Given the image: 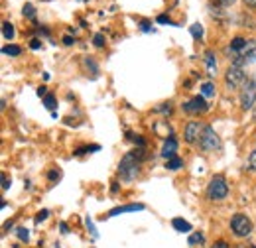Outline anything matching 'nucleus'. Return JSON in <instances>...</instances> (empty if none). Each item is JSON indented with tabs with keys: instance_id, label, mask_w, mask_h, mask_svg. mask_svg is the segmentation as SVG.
<instances>
[{
	"instance_id": "1",
	"label": "nucleus",
	"mask_w": 256,
	"mask_h": 248,
	"mask_svg": "<svg viewBox=\"0 0 256 248\" xmlns=\"http://www.w3.org/2000/svg\"><path fill=\"white\" fill-rule=\"evenodd\" d=\"M144 160V148H136L132 152H128L118 166V178L122 182H134L140 174V162Z\"/></svg>"
},
{
	"instance_id": "17",
	"label": "nucleus",
	"mask_w": 256,
	"mask_h": 248,
	"mask_svg": "<svg viewBox=\"0 0 256 248\" xmlns=\"http://www.w3.org/2000/svg\"><path fill=\"white\" fill-rule=\"evenodd\" d=\"M98 150H100V146H98V144H93V146H81V148H77L73 154L83 156V154H87V152H98Z\"/></svg>"
},
{
	"instance_id": "22",
	"label": "nucleus",
	"mask_w": 256,
	"mask_h": 248,
	"mask_svg": "<svg viewBox=\"0 0 256 248\" xmlns=\"http://www.w3.org/2000/svg\"><path fill=\"white\" fill-rule=\"evenodd\" d=\"M154 112H160V114H170L172 112V102L168 100V102H162L160 106H156L154 108Z\"/></svg>"
},
{
	"instance_id": "20",
	"label": "nucleus",
	"mask_w": 256,
	"mask_h": 248,
	"mask_svg": "<svg viewBox=\"0 0 256 248\" xmlns=\"http://www.w3.org/2000/svg\"><path fill=\"white\" fill-rule=\"evenodd\" d=\"M2 54H4V56H20L22 50H20L18 46H4V48H2Z\"/></svg>"
},
{
	"instance_id": "32",
	"label": "nucleus",
	"mask_w": 256,
	"mask_h": 248,
	"mask_svg": "<svg viewBox=\"0 0 256 248\" xmlns=\"http://www.w3.org/2000/svg\"><path fill=\"white\" fill-rule=\"evenodd\" d=\"M140 30H142V32H152V24H150L148 20H144V22H140Z\"/></svg>"
},
{
	"instance_id": "8",
	"label": "nucleus",
	"mask_w": 256,
	"mask_h": 248,
	"mask_svg": "<svg viewBox=\"0 0 256 248\" xmlns=\"http://www.w3.org/2000/svg\"><path fill=\"white\" fill-rule=\"evenodd\" d=\"M203 124L197 122V120H192V122H188L186 126V130H184V138H186V142L188 144H195L199 138H201V132H203Z\"/></svg>"
},
{
	"instance_id": "12",
	"label": "nucleus",
	"mask_w": 256,
	"mask_h": 248,
	"mask_svg": "<svg viewBox=\"0 0 256 248\" xmlns=\"http://www.w3.org/2000/svg\"><path fill=\"white\" fill-rule=\"evenodd\" d=\"M205 65H207L209 77H215V75H217V58H215V54H213L211 50L205 52Z\"/></svg>"
},
{
	"instance_id": "35",
	"label": "nucleus",
	"mask_w": 256,
	"mask_h": 248,
	"mask_svg": "<svg viewBox=\"0 0 256 248\" xmlns=\"http://www.w3.org/2000/svg\"><path fill=\"white\" fill-rule=\"evenodd\" d=\"M217 2H219L221 6H230V4H234L236 0H217Z\"/></svg>"
},
{
	"instance_id": "21",
	"label": "nucleus",
	"mask_w": 256,
	"mask_h": 248,
	"mask_svg": "<svg viewBox=\"0 0 256 248\" xmlns=\"http://www.w3.org/2000/svg\"><path fill=\"white\" fill-rule=\"evenodd\" d=\"M16 234H18V238H20L22 242H28V240H30V230L24 228V226H18V228H16Z\"/></svg>"
},
{
	"instance_id": "34",
	"label": "nucleus",
	"mask_w": 256,
	"mask_h": 248,
	"mask_svg": "<svg viewBox=\"0 0 256 248\" xmlns=\"http://www.w3.org/2000/svg\"><path fill=\"white\" fill-rule=\"evenodd\" d=\"M213 248H228V244H226L224 240H217V242L213 244Z\"/></svg>"
},
{
	"instance_id": "11",
	"label": "nucleus",
	"mask_w": 256,
	"mask_h": 248,
	"mask_svg": "<svg viewBox=\"0 0 256 248\" xmlns=\"http://www.w3.org/2000/svg\"><path fill=\"white\" fill-rule=\"evenodd\" d=\"M244 46H246V40H244V38H232V40H230V46L226 48V54H230L232 60H234V58L240 56V52L244 50Z\"/></svg>"
},
{
	"instance_id": "4",
	"label": "nucleus",
	"mask_w": 256,
	"mask_h": 248,
	"mask_svg": "<svg viewBox=\"0 0 256 248\" xmlns=\"http://www.w3.org/2000/svg\"><path fill=\"white\" fill-rule=\"evenodd\" d=\"M254 102H256V75L246 79V83L242 85V91H240V106L244 110L254 108Z\"/></svg>"
},
{
	"instance_id": "18",
	"label": "nucleus",
	"mask_w": 256,
	"mask_h": 248,
	"mask_svg": "<svg viewBox=\"0 0 256 248\" xmlns=\"http://www.w3.org/2000/svg\"><path fill=\"white\" fill-rule=\"evenodd\" d=\"M2 36L6 40H12L14 38V26L10 22H2Z\"/></svg>"
},
{
	"instance_id": "13",
	"label": "nucleus",
	"mask_w": 256,
	"mask_h": 248,
	"mask_svg": "<svg viewBox=\"0 0 256 248\" xmlns=\"http://www.w3.org/2000/svg\"><path fill=\"white\" fill-rule=\"evenodd\" d=\"M172 226L178 230V232H192V222H188V220H184V218L176 217L172 220Z\"/></svg>"
},
{
	"instance_id": "24",
	"label": "nucleus",
	"mask_w": 256,
	"mask_h": 248,
	"mask_svg": "<svg viewBox=\"0 0 256 248\" xmlns=\"http://www.w3.org/2000/svg\"><path fill=\"white\" fill-rule=\"evenodd\" d=\"M24 16H28L32 22H36V8H34L30 2H28V4H24Z\"/></svg>"
},
{
	"instance_id": "14",
	"label": "nucleus",
	"mask_w": 256,
	"mask_h": 248,
	"mask_svg": "<svg viewBox=\"0 0 256 248\" xmlns=\"http://www.w3.org/2000/svg\"><path fill=\"white\" fill-rule=\"evenodd\" d=\"M180 168H184V160H182L180 156L170 158V160L166 162V170H170V172H176V170H180Z\"/></svg>"
},
{
	"instance_id": "19",
	"label": "nucleus",
	"mask_w": 256,
	"mask_h": 248,
	"mask_svg": "<svg viewBox=\"0 0 256 248\" xmlns=\"http://www.w3.org/2000/svg\"><path fill=\"white\" fill-rule=\"evenodd\" d=\"M44 104H46V108H50V110H54L56 106H58V100H56V96L52 93H48L44 96Z\"/></svg>"
},
{
	"instance_id": "5",
	"label": "nucleus",
	"mask_w": 256,
	"mask_h": 248,
	"mask_svg": "<svg viewBox=\"0 0 256 248\" xmlns=\"http://www.w3.org/2000/svg\"><path fill=\"white\" fill-rule=\"evenodd\" d=\"M230 228H232V232H234L236 236L244 238V236H250V232H252V222H250V218L246 217V215L236 213V215H232V218H230Z\"/></svg>"
},
{
	"instance_id": "25",
	"label": "nucleus",
	"mask_w": 256,
	"mask_h": 248,
	"mask_svg": "<svg viewBox=\"0 0 256 248\" xmlns=\"http://www.w3.org/2000/svg\"><path fill=\"white\" fill-rule=\"evenodd\" d=\"M85 224H87V228H89V232H91V236H93V238H98V232H96V228H95V222H93V218H91V217H85Z\"/></svg>"
},
{
	"instance_id": "26",
	"label": "nucleus",
	"mask_w": 256,
	"mask_h": 248,
	"mask_svg": "<svg viewBox=\"0 0 256 248\" xmlns=\"http://www.w3.org/2000/svg\"><path fill=\"white\" fill-rule=\"evenodd\" d=\"M85 65H87V69H91V71H93V77L98 75V67H96V63H95L93 58H87V60H85Z\"/></svg>"
},
{
	"instance_id": "15",
	"label": "nucleus",
	"mask_w": 256,
	"mask_h": 248,
	"mask_svg": "<svg viewBox=\"0 0 256 248\" xmlns=\"http://www.w3.org/2000/svg\"><path fill=\"white\" fill-rule=\"evenodd\" d=\"M201 96H205V98H211V96H215V85L209 81V83H203L201 87Z\"/></svg>"
},
{
	"instance_id": "36",
	"label": "nucleus",
	"mask_w": 256,
	"mask_h": 248,
	"mask_svg": "<svg viewBox=\"0 0 256 248\" xmlns=\"http://www.w3.org/2000/svg\"><path fill=\"white\" fill-rule=\"evenodd\" d=\"M73 42H75V40H73L71 36H64V44H65V46H71Z\"/></svg>"
},
{
	"instance_id": "33",
	"label": "nucleus",
	"mask_w": 256,
	"mask_h": 248,
	"mask_svg": "<svg viewBox=\"0 0 256 248\" xmlns=\"http://www.w3.org/2000/svg\"><path fill=\"white\" fill-rule=\"evenodd\" d=\"M40 46H42L40 40H32V42H30V48H32V50H40Z\"/></svg>"
},
{
	"instance_id": "38",
	"label": "nucleus",
	"mask_w": 256,
	"mask_h": 248,
	"mask_svg": "<svg viewBox=\"0 0 256 248\" xmlns=\"http://www.w3.org/2000/svg\"><path fill=\"white\" fill-rule=\"evenodd\" d=\"M2 187H4V189H8V187H10V182H8V178H6V176H2Z\"/></svg>"
},
{
	"instance_id": "40",
	"label": "nucleus",
	"mask_w": 256,
	"mask_h": 248,
	"mask_svg": "<svg viewBox=\"0 0 256 248\" xmlns=\"http://www.w3.org/2000/svg\"><path fill=\"white\" fill-rule=\"evenodd\" d=\"M46 94H48V89H46V87H40V89H38V96H46Z\"/></svg>"
},
{
	"instance_id": "29",
	"label": "nucleus",
	"mask_w": 256,
	"mask_h": 248,
	"mask_svg": "<svg viewBox=\"0 0 256 248\" xmlns=\"http://www.w3.org/2000/svg\"><path fill=\"white\" fill-rule=\"evenodd\" d=\"M158 24H172V26H178V24H176V22H174L170 16H164V14H162V16H158Z\"/></svg>"
},
{
	"instance_id": "31",
	"label": "nucleus",
	"mask_w": 256,
	"mask_h": 248,
	"mask_svg": "<svg viewBox=\"0 0 256 248\" xmlns=\"http://www.w3.org/2000/svg\"><path fill=\"white\" fill-rule=\"evenodd\" d=\"M48 180H50V182H56V180H60V172H58V170H52V172L48 174Z\"/></svg>"
},
{
	"instance_id": "23",
	"label": "nucleus",
	"mask_w": 256,
	"mask_h": 248,
	"mask_svg": "<svg viewBox=\"0 0 256 248\" xmlns=\"http://www.w3.org/2000/svg\"><path fill=\"white\" fill-rule=\"evenodd\" d=\"M190 32H192V36L195 40H201L203 38V26L201 24H193L192 28H190Z\"/></svg>"
},
{
	"instance_id": "37",
	"label": "nucleus",
	"mask_w": 256,
	"mask_h": 248,
	"mask_svg": "<svg viewBox=\"0 0 256 248\" xmlns=\"http://www.w3.org/2000/svg\"><path fill=\"white\" fill-rule=\"evenodd\" d=\"M60 228H62V232H64V234H67V232H69V226H67V222H60Z\"/></svg>"
},
{
	"instance_id": "3",
	"label": "nucleus",
	"mask_w": 256,
	"mask_h": 248,
	"mask_svg": "<svg viewBox=\"0 0 256 248\" xmlns=\"http://www.w3.org/2000/svg\"><path fill=\"white\" fill-rule=\"evenodd\" d=\"M199 148L203 152H215L221 148V138L217 136V132L213 130V126H205L199 138Z\"/></svg>"
},
{
	"instance_id": "6",
	"label": "nucleus",
	"mask_w": 256,
	"mask_h": 248,
	"mask_svg": "<svg viewBox=\"0 0 256 248\" xmlns=\"http://www.w3.org/2000/svg\"><path fill=\"white\" fill-rule=\"evenodd\" d=\"M224 83L228 89H238L246 83V75H244V69L242 67H236V65H230L224 73Z\"/></svg>"
},
{
	"instance_id": "28",
	"label": "nucleus",
	"mask_w": 256,
	"mask_h": 248,
	"mask_svg": "<svg viewBox=\"0 0 256 248\" xmlns=\"http://www.w3.org/2000/svg\"><path fill=\"white\" fill-rule=\"evenodd\" d=\"M48 217H50V211H48V209H44V211H40V213L36 215V222H44Z\"/></svg>"
},
{
	"instance_id": "10",
	"label": "nucleus",
	"mask_w": 256,
	"mask_h": 248,
	"mask_svg": "<svg viewBox=\"0 0 256 248\" xmlns=\"http://www.w3.org/2000/svg\"><path fill=\"white\" fill-rule=\"evenodd\" d=\"M146 207L142 203H132V205H118L114 209L108 211L106 217H116V215H122V213H136V211H144Z\"/></svg>"
},
{
	"instance_id": "7",
	"label": "nucleus",
	"mask_w": 256,
	"mask_h": 248,
	"mask_svg": "<svg viewBox=\"0 0 256 248\" xmlns=\"http://www.w3.org/2000/svg\"><path fill=\"white\" fill-rule=\"evenodd\" d=\"M182 108H184V112H188V114H203V112H207L209 110V104H207V100H205V96H193L190 100H186L184 104H182Z\"/></svg>"
},
{
	"instance_id": "42",
	"label": "nucleus",
	"mask_w": 256,
	"mask_h": 248,
	"mask_svg": "<svg viewBox=\"0 0 256 248\" xmlns=\"http://www.w3.org/2000/svg\"><path fill=\"white\" fill-rule=\"evenodd\" d=\"M252 248H256V246H252Z\"/></svg>"
},
{
	"instance_id": "16",
	"label": "nucleus",
	"mask_w": 256,
	"mask_h": 248,
	"mask_svg": "<svg viewBox=\"0 0 256 248\" xmlns=\"http://www.w3.org/2000/svg\"><path fill=\"white\" fill-rule=\"evenodd\" d=\"M188 242H190V246L203 244V242H205V236H203L201 232H192V234H190V238H188Z\"/></svg>"
},
{
	"instance_id": "9",
	"label": "nucleus",
	"mask_w": 256,
	"mask_h": 248,
	"mask_svg": "<svg viewBox=\"0 0 256 248\" xmlns=\"http://www.w3.org/2000/svg\"><path fill=\"white\" fill-rule=\"evenodd\" d=\"M176 152H178V140H176V136L174 134H170L166 140H164V146H162V152L160 154L166 158V160H170V158H176Z\"/></svg>"
},
{
	"instance_id": "30",
	"label": "nucleus",
	"mask_w": 256,
	"mask_h": 248,
	"mask_svg": "<svg viewBox=\"0 0 256 248\" xmlns=\"http://www.w3.org/2000/svg\"><path fill=\"white\" fill-rule=\"evenodd\" d=\"M93 44H95L96 48H102L104 46V36L102 34H96L95 38H93Z\"/></svg>"
},
{
	"instance_id": "39",
	"label": "nucleus",
	"mask_w": 256,
	"mask_h": 248,
	"mask_svg": "<svg viewBox=\"0 0 256 248\" xmlns=\"http://www.w3.org/2000/svg\"><path fill=\"white\" fill-rule=\"evenodd\" d=\"M242 2H244L248 8H256V0H242Z\"/></svg>"
},
{
	"instance_id": "2",
	"label": "nucleus",
	"mask_w": 256,
	"mask_h": 248,
	"mask_svg": "<svg viewBox=\"0 0 256 248\" xmlns=\"http://www.w3.org/2000/svg\"><path fill=\"white\" fill-rule=\"evenodd\" d=\"M226 195H228V184H226L224 176H221V174L213 176V180L207 186V197L211 201H221Z\"/></svg>"
},
{
	"instance_id": "27",
	"label": "nucleus",
	"mask_w": 256,
	"mask_h": 248,
	"mask_svg": "<svg viewBox=\"0 0 256 248\" xmlns=\"http://www.w3.org/2000/svg\"><path fill=\"white\" fill-rule=\"evenodd\" d=\"M248 170H250V172H256V150L248 156Z\"/></svg>"
},
{
	"instance_id": "41",
	"label": "nucleus",
	"mask_w": 256,
	"mask_h": 248,
	"mask_svg": "<svg viewBox=\"0 0 256 248\" xmlns=\"http://www.w3.org/2000/svg\"><path fill=\"white\" fill-rule=\"evenodd\" d=\"M252 116H254V120H256V106H254V112H252Z\"/></svg>"
}]
</instances>
